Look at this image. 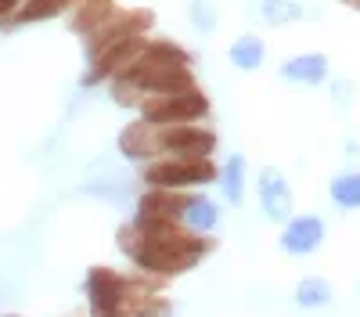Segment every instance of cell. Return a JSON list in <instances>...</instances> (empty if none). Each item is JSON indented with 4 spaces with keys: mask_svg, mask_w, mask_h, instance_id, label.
I'll return each mask as SVG.
<instances>
[{
    "mask_svg": "<svg viewBox=\"0 0 360 317\" xmlns=\"http://www.w3.org/2000/svg\"><path fill=\"white\" fill-rule=\"evenodd\" d=\"M180 224L195 235H209L217 224H220V206L213 198H202V195H188L184 202V213H180Z\"/></svg>",
    "mask_w": 360,
    "mask_h": 317,
    "instance_id": "10",
    "label": "cell"
},
{
    "mask_svg": "<svg viewBox=\"0 0 360 317\" xmlns=\"http://www.w3.org/2000/svg\"><path fill=\"white\" fill-rule=\"evenodd\" d=\"M231 62H234L238 69H245V72L259 69V62H263V40H259V37L234 40V44H231Z\"/></svg>",
    "mask_w": 360,
    "mask_h": 317,
    "instance_id": "16",
    "label": "cell"
},
{
    "mask_svg": "<svg viewBox=\"0 0 360 317\" xmlns=\"http://www.w3.org/2000/svg\"><path fill=\"white\" fill-rule=\"evenodd\" d=\"M119 249L155 278H173L191 271L213 249L209 235H195L180 220L169 224H130L119 231Z\"/></svg>",
    "mask_w": 360,
    "mask_h": 317,
    "instance_id": "1",
    "label": "cell"
},
{
    "mask_svg": "<svg viewBox=\"0 0 360 317\" xmlns=\"http://www.w3.org/2000/svg\"><path fill=\"white\" fill-rule=\"evenodd\" d=\"M217 18H220V15H217V8L209 4V0H195V4H191V22H195L198 29H205V33L217 25Z\"/></svg>",
    "mask_w": 360,
    "mask_h": 317,
    "instance_id": "20",
    "label": "cell"
},
{
    "mask_svg": "<svg viewBox=\"0 0 360 317\" xmlns=\"http://www.w3.org/2000/svg\"><path fill=\"white\" fill-rule=\"evenodd\" d=\"M127 292H130V278L115 274L112 267H94L86 274V299L94 317H115L123 310Z\"/></svg>",
    "mask_w": 360,
    "mask_h": 317,
    "instance_id": "5",
    "label": "cell"
},
{
    "mask_svg": "<svg viewBox=\"0 0 360 317\" xmlns=\"http://www.w3.org/2000/svg\"><path fill=\"white\" fill-rule=\"evenodd\" d=\"M115 15V0H76L72 11V33L90 37L101 22H108Z\"/></svg>",
    "mask_w": 360,
    "mask_h": 317,
    "instance_id": "13",
    "label": "cell"
},
{
    "mask_svg": "<svg viewBox=\"0 0 360 317\" xmlns=\"http://www.w3.org/2000/svg\"><path fill=\"white\" fill-rule=\"evenodd\" d=\"M217 181L224 184L227 202L242 206V198H245V159H242V155H231V159H227V166L220 169V177H217Z\"/></svg>",
    "mask_w": 360,
    "mask_h": 317,
    "instance_id": "15",
    "label": "cell"
},
{
    "mask_svg": "<svg viewBox=\"0 0 360 317\" xmlns=\"http://www.w3.org/2000/svg\"><path fill=\"white\" fill-rule=\"evenodd\" d=\"M76 8V0H22V4L4 18V25H29V22H47L54 15H62Z\"/></svg>",
    "mask_w": 360,
    "mask_h": 317,
    "instance_id": "11",
    "label": "cell"
},
{
    "mask_svg": "<svg viewBox=\"0 0 360 317\" xmlns=\"http://www.w3.org/2000/svg\"><path fill=\"white\" fill-rule=\"evenodd\" d=\"M332 198L339 209H360V173H342L332 181Z\"/></svg>",
    "mask_w": 360,
    "mask_h": 317,
    "instance_id": "19",
    "label": "cell"
},
{
    "mask_svg": "<svg viewBox=\"0 0 360 317\" xmlns=\"http://www.w3.org/2000/svg\"><path fill=\"white\" fill-rule=\"evenodd\" d=\"M256 4H259V15L266 25H288L303 15V8L295 0H256Z\"/></svg>",
    "mask_w": 360,
    "mask_h": 317,
    "instance_id": "18",
    "label": "cell"
},
{
    "mask_svg": "<svg viewBox=\"0 0 360 317\" xmlns=\"http://www.w3.org/2000/svg\"><path fill=\"white\" fill-rule=\"evenodd\" d=\"M152 11H119L115 8V15L108 18V22H101L94 33L86 37V58H94V54H101L108 44H115V40H127V37H134V33H148L152 29Z\"/></svg>",
    "mask_w": 360,
    "mask_h": 317,
    "instance_id": "6",
    "label": "cell"
},
{
    "mask_svg": "<svg viewBox=\"0 0 360 317\" xmlns=\"http://www.w3.org/2000/svg\"><path fill=\"white\" fill-rule=\"evenodd\" d=\"M217 177H220V169L209 159H176V155L155 159V162H148V169H144L148 188H173V191H184V188H195V184H209Z\"/></svg>",
    "mask_w": 360,
    "mask_h": 317,
    "instance_id": "3",
    "label": "cell"
},
{
    "mask_svg": "<svg viewBox=\"0 0 360 317\" xmlns=\"http://www.w3.org/2000/svg\"><path fill=\"white\" fill-rule=\"evenodd\" d=\"M184 202H188L184 191L152 188L148 195H141L134 224H169V220H180V213H184Z\"/></svg>",
    "mask_w": 360,
    "mask_h": 317,
    "instance_id": "7",
    "label": "cell"
},
{
    "mask_svg": "<svg viewBox=\"0 0 360 317\" xmlns=\"http://www.w3.org/2000/svg\"><path fill=\"white\" fill-rule=\"evenodd\" d=\"M324 242V220L321 216H295V220H285V231H281V249L288 256H307L314 249H321Z\"/></svg>",
    "mask_w": 360,
    "mask_h": 317,
    "instance_id": "9",
    "label": "cell"
},
{
    "mask_svg": "<svg viewBox=\"0 0 360 317\" xmlns=\"http://www.w3.org/2000/svg\"><path fill=\"white\" fill-rule=\"evenodd\" d=\"M119 148H123L127 159H152L155 155V141H152V123H130L123 134H119Z\"/></svg>",
    "mask_w": 360,
    "mask_h": 317,
    "instance_id": "14",
    "label": "cell"
},
{
    "mask_svg": "<svg viewBox=\"0 0 360 317\" xmlns=\"http://www.w3.org/2000/svg\"><path fill=\"white\" fill-rule=\"evenodd\" d=\"M259 202H263L266 220H288L292 216V188H288L281 169L266 166L259 173Z\"/></svg>",
    "mask_w": 360,
    "mask_h": 317,
    "instance_id": "8",
    "label": "cell"
},
{
    "mask_svg": "<svg viewBox=\"0 0 360 317\" xmlns=\"http://www.w3.org/2000/svg\"><path fill=\"white\" fill-rule=\"evenodd\" d=\"M281 76L292 79V83H310V86H317V83H324V76H328V58H324V54H295V58H288V62L281 65Z\"/></svg>",
    "mask_w": 360,
    "mask_h": 317,
    "instance_id": "12",
    "label": "cell"
},
{
    "mask_svg": "<svg viewBox=\"0 0 360 317\" xmlns=\"http://www.w3.org/2000/svg\"><path fill=\"white\" fill-rule=\"evenodd\" d=\"M295 303H299V306H307V310L332 303V285H328L324 278H307V281H299V288H295Z\"/></svg>",
    "mask_w": 360,
    "mask_h": 317,
    "instance_id": "17",
    "label": "cell"
},
{
    "mask_svg": "<svg viewBox=\"0 0 360 317\" xmlns=\"http://www.w3.org/2000/svg\"><path fill=\"white\" fill-rule=\"evenodd\" d=\"M141 119L152 127H173V123H195L209 115V98L198 91H180V94H148L137 101Z\"/></svg>",
    "mask_w": 360,
    "mask_h": 317,
    "instance_id": "2",
    "label": "cell"
},
{
    "mask_svg": "<svg viewBox=\"0 0 360 317\" xmlns=\"http://www.w3.org/2000/svg\"><path fill=\"white\" fill-rule=\"evenodd\" d=\"M155 155H176V159H209L217 148V134L198 123H173V127H152Z\"/></svg>",
    "mask_w": 360,
    "mask_h": 317,
    "instance_id": "4",
    "label": "cell"
},
{
    "mask_svg": "<svg viewBox=\"0 0 360 317\" xmlns=\"http://www.w3.org/2000/svg\"><path fill=\"white\" fill-rule=\"evenodd\" d=\"M18 4H22V0H0V22H4V18H8V15H11Z\"/></svg>",
    "mask_w": 360,
    "mask_h": 317,
    "instance_id": "21",
    "label": "cell"
}]
</instances>
